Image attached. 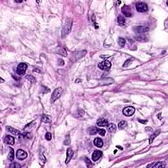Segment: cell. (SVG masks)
<instances>
[{"label": "cell", "instance_id": "obj_2", "mask_svg": "<svg viewBox=\"0 0 168 168\" xmlns=\"http://www.w3.org/2000/svg\"><path fill=\"white\" fill-rule=\"evenodd\" d=\"M63 92V89L61 87H59V88H56V89H55V91H53L51 97V102H54L55 101H56L57 99H59Z\"/></svg>", "mask_w": 168, "mask_h": 168}, {"label": "cell", "instance_id": "obj_14", "mask_svg": "<svg viewBox=\"0 0 168 168\" xmlns=\"http://www.w3.org/2000/svg\"><path fill=\"white\" fill-rule=\"evenodd\" d=\"M97 124L99 126H101V127H105V126H107L108 125V122L106 119L101 118L97 120Z\"/></svg>", "mask_w": 168, "mask_h": 168}, {"label": "cell", "instance_id": "obj_4", "mask_svg": "<svg viewBox=\"0 0 168 168\" xmlns=\"http://www.w3.org/2000/svg\"><path fill=\"white\" fill-rule=\"evenodd\" d=\"M111 66H112V64H111L110 62H109L108 60H104L101 63H99L98 65L100 69L102 70H105V71H108L110 69Z\"/></svg>", "mask_w": 168, "mask_h": 168}, {"label": "cell", "instance_id": "obj_17", "mask_svg": "<svg viewBox=\"0 0 168 168\" xmlns=\"http://www.w3.org/2000/svg\"><path fill=\"white\" fill-rule=\"evenodd\" d=\"M99 131V129L96 127H91L88 129V133H89L90 135H96Z\"/></svg>", "mask_w": 168, "mask_h": 168}, {"label": "cell", "instance_id": "obj_7", "mask_svg": "<svg viewBox=\"0 0 168 168\" xmlns=\"http://www.w3.org/2000/svg\"><path fill=\"white\" fill-rule=\"evenodd\" d=\"M122 13L124 14L127 17H131L133 15L131 8L129 7V5H125L124 6H123L122 8Z\"/></svg>", "mask_w": 168, "mask_h": 168}, {"label": "cell", "instance_id": "obj_38", "mask_svg": "<svg viewBox=\"0 0 168 168\" xmlns=\"http://www.w3.org/2000/svg\"><path fill=\"white\" fill-rule=\"evenodd\" d=\"M145 130H146V131H152V128H150V127H146V128H145Z\"/></svg>", "mask_w": 168, "mask_h": 168}, {"label": "cell", "instance_id": "obj_13", "mask_svg": "<svg viewBox=\"0 0 168 168\" xmlns=\"http://www.w3.org/2000/svg\"><path fill=\"white\" fill-rule=\"evenodd\" d=\"M6 129H7V131L11 133L13 135H19L20 134V132L19 130H17V129L13 128V127H12L11 126H7L6 127Z\"/></svg>", "mask_w": 168, "mask_h": 168}, {"label": "cell", "instance_id": "obj_34", "mask_svg": "<svg viewBox=\"0 0 168 168\" xmlns=\"http://www.w3.org/2000/svg\"><path fill=\"white\" fill-rule=\"evenodd\" d=\"M20 167H21V165L19 164L18 163H13V164L10 165V168H20Z\"/></svg>", "mask_w": 168, "mask_h": 168}, {"label": "cell", "instance_id": "obj_12", "mask_svg": "<svg viewBox=\"0 0 168 168\" xmlns=\"http://www.w3.org/2000/svg\"><path fill=\"white\" fill-rule=\"evenodd\" d=\"M73 155H74V152H73L71 148H68L67 150V152H66V161H65L66 164L69 163L70 161L71 160V159L72 158Z\"/></svg>", "mask_w": 168, "mask_h": 168}, {"label": "cell", "instance_id": "obj_30", "mask_svg": "<svg viewBox=\"0 0 168 168\" xmlns=\"http://www.w3.org/2000/svg\"><path fill=\"white\" fill-rule=\"evenodd\" d=\"M85 161H86V165H87V168L91 167V162L89 160V158L86 157V158H85Z\"/></svg>", "mask_w": 168, "mask_h": 168}, {"label": "cell", "instance_id": "obj_28", "mask_svg": "<svg viewBox=\"0 0 168 168\" xmlns=\"http://www.w3.org/2000/svg\"><path fill=\"white\" fill-rule=\"evenodd\" d=\"M64 145H68L70 143V137H69V135L68 136H66V139L64 141Z\"/></svg>", "mask_w": 168, "mask_h": 168}, {"label": "cell", "instance_id": "obj_3", "mask_svg": "<svg viewBox=\"0 0 168 168\" xmlns=\"http://www.w3.org/2000/svg\"><path fill=\"white\" fill-rule=\"evenodd\" d=\"M28 66L26 63H20L17 68V73L19 76H24L26 73V70Z\"/></svg>", "mask_w": 168, "mask_h": 168}, {"label": "cell", "instance_id": "obj_15", "mask_svg": "<svg viewBox=\"0 0 168 168\" xmlns=\"http://www.w3.org/2000/svg\"><path fill=\"white\" fill-rule=\"evenodd\" d=\"M94 145H95L97 147H98V148H101L103 146V142H102V139L99 138V137L96 138L94 140Z\"/></svg>", "mask_w": 168, "mask_h": 168}, {"label": "cell", "instance_id": "obj_35", "mask_svg": "<svg viewBox=\"0 0 168 168\" xmlns=\"http://www.w3.org/2000/svg\"><path fill=\"white\" fill-rule=\"evenodd\" d=\"M58 64L59 66H63L64 64V61L63 59H59V61H58Z\"/></svg>", "mask_w": 168, "mask_h": 168}, {"label": "cell", "instance_id": "obj_10", "mask_svg": "<svg viewBox=\"0 0 168 168\" xmlns=\"http://www.w3.org/2000/svg\"><path fill=\"white\" fill-rule=\"evenodd\" d=\"M102 152L100 150H95L93 153L92 154V160L94 161H97L98 160H99V158L102 156Z\"/></svg>", "mask_w": 168, "mask_h": 168}, {"label": "cell", "instance_id": "obj_6", "mask_svg": "<svg viewBox=\"0 0 168 168\" xmlns=\"http://www.w3.org/2000/svg\"><path fill=\"white\" fill-rule=\"evenodd\" d=\"M135 109L133 106H127L123 110V114L126 116H131L135 113Z\"/></svg>", "mask_w": 168, "mask_h": 168}, {"label": "cell", "instance_id": "obj_16", "mask_svg": "<svg viewBox=\"0 0 168 168\" xmlns=\"http://www.w3.org/2000/svg\"><path fill=\"white\" fill-rule=\"evenodd\" d=\"M41 121L44 123H51L52 121V119L50 116L43 114L41 116Z\"/></svg>", "mask_w": 168, "mask_h": 168}, {"label": "cell", "instance_id": "obj_20", "mask_svg": "<svg viewBox=\"0 0 168 168\" xmlns=\"http://www.w3.org/2000/svg\"><path fill=\"white\" fill-rule=\"evenodd\" d=\"M9 154L7 156V158L9 161H12L14 160V158H15V153H14V150L12 148H9Z\"/></svg>", "mask_w": 168, "mask_h": 168}, {"label": "cell", "instance_id": "obj_11", "mask_svg": "<svg viewBox=\"0 0 168 168\" xmlns=\"http://www.w3.org/2000/svg\"><path fill=\"white\" fill-rule=\"evenodd\" d=\"M4 142L9 145H13L15 144V138L10 135H7L5 138H4Z\"/></svg>", "mask_w": 168, "mask_h": 168}, {"label": "cell", "instance_id": "obj_32", "mask_svg": "<svg viewBox=\"0 0 168 168\" xmlns=\"http://www.w3.org/2000/svg\"><path fill=\"white\" fill-rule=\"evenodd\" d=\"M98 133L100 134V135H101V136H105L106 133V131L105 129H99Z\"/></svg>", "mask_w": 168, "mask_h": 168}, {"label": "cell", "instance_id": "obj_36", "mask_svg": "<svg viewBox=\"0 0 168 168\" xmlns=\"http://www.w3.org/2000/svg\"><path fill=\"white\" fill-rule=\"evenodd\" d=\"M26 78L28 80H30V81H32V80H34V78L33 76H26Z\"/></svg>", "mask_w": 168, "mask_h": 168}, {"label": "cell", "instance_id": "obj_27", "mask_svg": "<svg viewBox=\"0 0 168 168\" xmlns=\"http://www.w3.org/2000/svg\"><path fill=\"white\" fill-rule=\"evenodd\" d=\"M135 39L138 41H145L146 40V38L145 37V36H137L135 37Z\"/></svg>", "mask_w": 168, "mask_h": 168}, {"label": "cell", "instance_id": "obj_5", "mask_svg": "<svg viewBox=\"0 0 168 168\" xmlns=\"http://www.w3.org/2000/svg\"><path fill=\"white\" fill-rule=\"evenodd\" d=\"M136 9L138 12L140 13H143V12H146V11H148V7L147 5L145 3H137L136 4Z\"/></svg>", "mask_w": 168, "mask_h": 168}, {"label": "cell", "instance_id": "obj_26", "mask_svg": "<svg viewBox=\"0 0 168 168\" xmlns=\"http://www.w3.org/2000/svg\"><path fill=\"white\" fill-rule=\"evenodd\" d=\"M118 44L119 45L120 47H124L125 46V40L123 39V38H122V37H119L118 39Z\"/></svg>", "mask_w": 168, "mask_h": 168}, {"label": "cell", "instance_id": "obj_29", "mask_svg": "<svg viewBox=\"0 0 168 168\" xmlns=\"http://www.w3.org/2000/svg\"><path fill=\"white\" fill-rule=\"evenodd\" d=\"M34 123H35V122H33L32 123H29L28 125H27L26 127H25V128H24V131H26V130H28V129H30L32 128V127H33V125H34Z\"/></svg>", "mask_w": 168, "mask_h": 168}, {"label": "cell", "instance_id": "obj_23", "mask_svg": "<svg viewBox=\"0 0 168 168\" xmlns=\"http://www.w3.org/2000/svg\"><path fill=\"white\" fill-rule=\"evenodd\" d=\"M56 53L58 54H60L61 55H63V56H66L67 55V53H66V50L64 49L63 47H59L58 50L56 51Z\"/></svg>", "mask_w": 168, "mask_h": 168}, {"label": "cell", "instance_id": "obj_1", "mask_svg": "<svg viewBox=\"0 0 168 168\" xmlns=\"http://www.w3.org/2000/svg\"><path fill=\"white\" fill-rule=\"evenodd\" d=\"M72 26V20L71 19L66 20L62 29V37H65L70 32Z\"/></svg>", "mask_w": 168, "mask_h": 168}, {"label": "cell", "instance_id": "obj_33", "mask_svg": "<svg viewBox=\"0 0 168 168\" xmlns=\"http://www.w3.org/2000/svg\"><path fill=\"white\" fill-rule=\"evenodd\" d=\"M131 59L127 60L125 61V64H124L123 65V67H127V66H128L129 65V64H131Z\"/></svg>", "mask_w": 168, "mask_h": 168}, {"label": "cell", "instance_id": "obj_21", "mask_svg": "<svg viewBox=\"0 0 168 168\" xmlns=\"http://www.w3.org/2000/svg\"><path fill=\"white\" fill-rule=\"evenodd\" d=\"M107 129L109 132L113 133V132L116 131V125L114 123H110L107 125Z\"/></svg>", "mask_w": 168, "mask_h": 168}, {"label": "cell", "instance_id": "obj_39", "mask_svg": "<svg viewBox=\"0 0 168 168\" xmlns=\"http://www.w3.org/2000/svg\"><path fill=\"white\" fill-rule=\"evenodd\" d=\"M15 2H17V3H22V0H20V1H17V0H15Z\"/></svg>", "mask_w": 168, "mask_h": 168}, {"label": "cell", "instance_id": "obj_31", "mask_svg": "<svg viewBox=\"0 0 168 168\" xmlns=\"http://www.w3.org/2000/svg\"><path fill=\"white\" fill-rule=\"evenodd\" d=\"M45 138H46V140H47V141H51V138H52V135H51V134L50 133H47L46 134H45Z\"/></svg>", "mask_w": 168, "mask_h": 168}, {"label": "cell", "instance_id": "obj_24", "mask_svg": "<svg viewBox=\"0 0 168 168\" xmlns=\"http://www.w3.org/2000/svg\"><path fill=\"white\" fill-rule=\"evenodd\" d=\"M127 123L125 121H121L118 123V128L122 130V129H124L127 127Z\"/></svg>", "mask_w": 168, "mask_h": 168}, {"label": "cell", "instance_id": "obj_8", "mask_svg": "<svg viewBox=\"0 0 168 168\" xmlns=\"http://www.w3.org/2000/svg\"><path fill=\"white\" fill-rule=\"evenodd\" d=\"M133 30L136 33H144L149 31V28L145 26H138L134 27Z\"/></svg>", "mask_w": 168, "mask_h": 168}, {"label": "cell", "instance_id": "obj_25", "mask_svg": "<svg viewBox=\"0 0 168 168\" xmlns=\"http://www.w3.org/2000/svg\"><path fill=\"white\" fill-rule=\"evenodd\" d=\"M159 133H160V131H156L155 132L153 135H152L151 136H150V138H149V142H150V144H151L152 142L154 141V139L155 137H156V136H157V135H158Z\"/></svg>", "mask_w": 168, "mask_h": 168}, {"label": "cell", "instance_id": "obj_9", "mask_svg": "<svg viewBox=\"0 0 168 168\" xmlns=\"http://www.w3.org/2000/svg\"><path fill=\"white\" fill-rule=\"evenodd\" d=\"M28 156L27 153L25 151H24L22 150H18L17 152V158L20 160H23L24 159H26Z\"/></svg>", "mask_w": 168, "mask_h": 168}, {"label": "cell", "instance_id": "obj_18", "mask_svg": "<svg viewBox=\"0 0 168 168\" xmlns=\"http://www.w3.org/2000/svg\"><path fill=\"white\" fill-rule=\"evenodd\" d=\"M165 163L164 161H158L156 162L154 165H152V168H164L165 167Z\"/></svg>", "mask_w": 168, "mask_h": 168}, {"label": "cell", "instance_id": "obj_37", "mask_svg": "<svg viewBox=\"0 0 168 168\" xmlns=\"http://www.w3.org/2000/svg\"><path fill=\"white\" fill-rule=\"evenodd\" d=\"M138 122H141V123H144V124H145V123H146L148 122V121H147V120H141V119H138Z\"/></svg>", "mask_w": 168, "mask_h": 168}, {"label": "cell", "instance_id": "obj_19", "mask_svg": "<svg viewBox=\"0 0 168 168\" xmlns=\"http://www.w3.org/2000/svg\"><path fill=\"white\" fill-rule=\"evenodd\" d=\"M114 82V80L112 78H105V79H102L101 83L102 85H110Z\"/></svg>", "mask_w": 168, "mask_h": 168}, {"label": "cell", "instance_id": "obj_22", "mask_svg": "<svg viewBox=\"0 0 168 168\" xmlns=\"http://www.w3.org/2000/svg\"><path fill=\"white\" fill-rule=\"evenodd\" d=\"M118 23L119 25L123 26L125 24V19L123 17H122V15H119L118 17Z\"/></svg>", "mask_w": 168, "mask_h": 168}]
</instances>
